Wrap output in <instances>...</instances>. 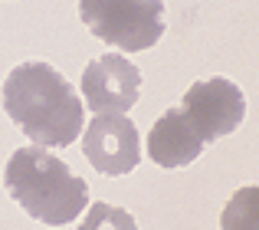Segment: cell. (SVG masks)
<instances>
[{
	"label": "cell",
	"instance_id": "obj_6",
	"mask_svg": "<svg viewBox=\"0 0 259 230\" xmlns=\"http://www.w3.org/2000/svg\"><path fill=\"white\" fill-rule=\"evenodd\" d=\"M82 151L99 174H132L141 161L138 128L128 115H95L82 135Z\"/></svg>",
	"mask_w": 259,
	"mask_h": 230
},
{
	"label": "cell",
	"instance_id": "obj_2",
	"mask_svg": "<svg viewBox=\"0 0 259 230\" xmlns=\"http://www.w3.org/2000/svg\"><path fill=\"white\" fill-rule=\"evenodd\" d=\"M4 187L33 220L63 227L89 204V184L46 148H17L4 168Z\"/></svg>",
	"mask_w": 259,
	"mask_h": 230
},
{
	"label": "cell",
	"instance_id": "obj_8",
	"mask_svg": "<svg viewBox=\"0 0 259 230\" xmlns=\"http://www.w3.org/2000/svg\"><path fill=\"white\" fill-rule=\"evenodd\" d=\"M220 230H259V187H240L220 211Z\"/></svg>",
	"mask_w": 259,
	"mask_h": 230
},
{
	"label": "cell",
	"instance_id": "obj_4",
	"mask_svg": "<svg viewBox=\"0 0 259 230\" xmlns=\"http://www.w3.org/2000/svg\"><path fill=\"white\" fill-rule=\"evenodd\" d=\"M181 109L207 145V141H217L240 128V122L246 119V99H243V89L236 83L213 76L190 86L184 92Z\"/></svg>",
	"mask_w": 259,
	"mask_h": 230
},
{
	"label": "cell",
	"instance_id": "obj_3",
	"mask_svg": "<svg viewBox=\"0 0 259 230\" xmlns=\"http://www.w3.org/2000/svg\"><path fill=\"white\" fill-rule=\"evenodd\" d=\"M79 17L95 40L121 53L151 50L164 36L161 0H79Z\"/></svg>",
	"mask_w": 259,
	"mask_h": 230
},
{
	"label": "cell",
	"instance_id": "obj_1",
	"mask_svg": "<svg viewBox=\"0 0 259 230\" xmlns=\"http://www.w3.org/2000/svg\"><path fill=\"white\" fill-rule=\"evenodd\" d=\"M4 112L39 148H69L82 135V99L50 63H20L4 79Z\"/></svg>",
	"mask_w": 259,
	"mask_h": 230
},
{
	"label": "cell",
	"instance_id": "obj_9",
	"mask_svg": "<svg viewBox=\"0 0 259 230\" xmlns=\"http://www.w3.org/2000/svg\"><path fill=\"white\" fill-rule=\"evenodd\" d=\"M79 230H138V224H135V217L125 211V207H115V204L99 201V204L89 207V214L82 217Z\"/></svg>",
	"mask_w": 259,
	"mask_h": 230
},
{
	"label": "cell",
	"instance_id": "obj_5",
	"mask_svg": "<svg viewBox=\"0 0 259 230\" xmlns=\"http://www.w3.org/2000/svg\"><path fill=\"white\" fill-rule=\"evenodd\" d=\"M141 96V72L118 53L95 56L82 72V99L95 115H125Z\"/></svg>",
	"mask_w": 259,
	"mask_h": 230
},
{
	"label": "cell",
	"instance_id": "obj_7",
	"mask_svg": "<svg viewBox=\"0 0 259 230\" xmlns=\"http://www.w3.org/2000/svg\"><path fill=\"white\" fill-rule=\"evenodd\" d=\"M203 151V138L184 109H167L148 132V158L161 168H187Z\"/></svg>",
	"mask_w": 259,
	"mask_h": 230
}]
</instances>
